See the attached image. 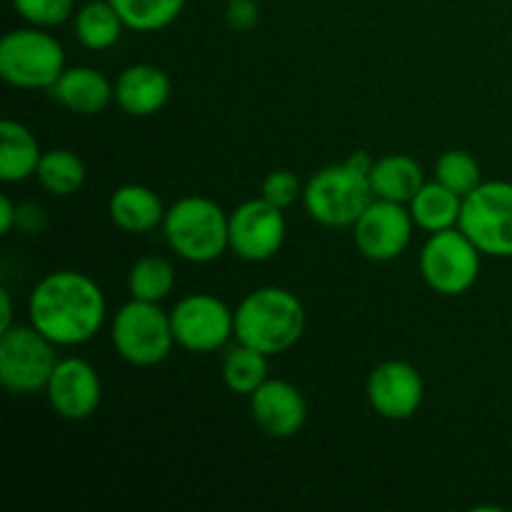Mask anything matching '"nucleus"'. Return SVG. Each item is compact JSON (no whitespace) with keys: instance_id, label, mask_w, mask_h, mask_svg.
<instances>
[{"instance_id":"1","label":"nucleus","mask_w":512,"mask_h":512,"mask_svg":"<svg viewBox=\"0 0 512 512\" xmlns=\"http://www.w3.org/2000/svg\"><path fill=\"white\" fill-rule=\"evenodd\" d=\"M30 325L50 343L75 348L100 333L108 303L90 275L78 270H55L33 288L28 298Z\"/></svg>"},{"instance_id":"20","label":"nucleus","mask_w":512,"mask_h":512,"mask_svg":"<svg viewBox=\"0 0 512 512\" xmlns=\"http://www.w3.org/2000/svg\"><path fill=\"white\" fill-rule=\"evenodd\" d=\"M40 150L38 138L18 120L0 123V180L5 185L23 183L38 173Z\"/></svg>"},{"instance_id":"4","label":"nucleus","mask_w":512,"mask_h":512,"mask_svg":"<svg viewBox=\"0 0 512 512\" xmlns=\"http://www.w3.org/2000/svg\"><path fill=\"white\" fill-rule=\"evenodd\" d=\"M373 200L368 173L355 170L348 160L318 170L303 190L305 210L325 228H353Z\"/></svg>"},{"instance_id":"14","label":"nucleus","mask_w":512,"mask_h":512,"mask_svg":"<svg viewBox=\"0 0 512 512\" xmlns=\"http://www.w3.org/2000/svg\"><path fill=\"white\" fill-rule=\"evenodd\" d=\"M425 400L420 370L408 360H385L368 378V403L380 418L410 420Z\"/></svg>"},{"instance_id":"17","label":"nucleus","mask_w":512,"mask_h":512,"mask_svg":"<svg viewBox=\"0 0 512 512\" xmlns=\"http://www.w3.org/2000/svg\"><path fill=\"white\" fill-rule=\"evenodd\" d=\"M50 95L75 115H98L115 100V83L90 65L65 68Z\"/></svg>"},{"instance_id":"27","label":"nucleus","mask_w":512,"mask_h":512,"mask_svg":"<svg viewBox=\"0 0 512 512\" xmlns=\"http://www.w3.org/2000/svg\"><path fill=\"white\" fill-rule=\"evenodd\" d=\"M435 180L465 198L483 183V173L475 155H470L468 150H448L435 163Z\"/></svg>"},{"instance_id":"26","label":"nucleus","mask_w":512,"mask_h":512,"mask_svg":"<svg viewBox=\"0 0 512 512\" xmlns=\"http://www.w3.org/2000/svg\"><path fill=\"white\" fill-rule=\"evenodd\" d=\"M175 288V268L170 260L160 255L135 260L128 273L130 298L145 300V303H163Z\"/></svg>"},{"instance_id":"3","label":"nucleus","mask_w":512,"mask_h":512,"mask_svg":"<svg viewBox=\"0 0 512 512\" xmlns=\"http://www.w3.org/2000/svg\"><path fill=\"white\" fill-rule=\"evenodd\" d=\"M228 218L215 200L200 195L180 198L165 213V243L185 263L208 265L230 248Z\"/></svg>"},{"instance_id":"18","label":"nucleus","mask_w":512,"mask_h":512,"mask_svg":"<svg viewBox=\"0 0 512 512\" xmlns=\"http://www.w3.org/2000/svg\"><path fill=\"white\" fill-rule=\"evenodd\" d=\"M108 213L115 228L130 235H140L150 233L155 228H163L168 208L163 205L160 195L150 190L148 185L128 183L113 190L108 200Z\"/></svg>"},{"instance_id":"6","label":"nucleus","mask_w":512,"mask_h":512,"mask_svg":"<svg viewBox=\"0 0 512 512\" xmlns=\"http://www.w3.org/2000/svg\"><path fill=\"white\" fill-rule=\"evenodd\" d=\"M110 340L125 363L135 368L160 365L175 345L170 313H165L160 303L133 298L113 315Z\"/></svg>"},{"instance_id":"19","label":"nucleus","mask_w":512,"mask_h":512,"mask_svg":"<svg viewBox=\"0 0 512 512\" xmlns=\"http://www.w3.org/2000/svg\"><path fill=\"white\" fill-rule=\"evenodd\" d=\"M368 178L375 198L403 205H408L425 185L423 165L410 155L400 153L375 160Z\"/></svg>"},{"instance_id":"31","label":"nucleus","mask_w":512,"mask_h":512,"mask_svg":"<svg viewBox=\"0 0 512 512\" xmlns=\"http://www.w3.org/2000/svg\"><path fill=\"white\" fill-rule=\"evenodd\" d=\"M18 228L28 235L40 233V230L48 228V215H45L43 205L38 203L18 205Z\"/></svg>"},{"instance_id":"33","label":"nucleus","mask_w":512,"mask_h":512,"mask_svg":"<svg viewBox=\"0 0 512 512\" xmlns=\"http://www.w3.org/2000/svg\"><path fill=\"white\" fill-rule=\"evenodd\" d=\"M13 328V300H10V290H0V333Z\"/></svg>"},{"instance_id":"25","label":"nucleus","mask_w":512,"mask_h":512,"mask_svg":"<svg viewBox=\"0 0 512 512\" xmlns=\"http://www.w3.org/2000/svg\"><path fill=\"white\" fill-rule=\"evenodd\" d=\"M125 28L135 33H155L173 25L188 0H110Z\"/></svg>"},{"instance_id":"16","label":"nucleus","mask_w":512,"mask_h":512,"mask_svg":"<svg viewBox=\"0 0 512 512\" xmlns=\"http://www.w3.org/2000/svg\"><path fill=\"white\" fill-rule=\"evenodd\" d=\"M173 83L168 73L153 63H135L115 80V103L133 118H150L168 105Z\"/></svg>"},{"instance_id":"10","label":"nucleus","mask_w":512,"mask_h":512,"mask_svg":"<svg viewBox=\"0 0 512 512\" xmlns=\"http://www.w3.org/2000/svg\"><path fill=\"white\" fill-rule=\"evenodd\" d=\"M170 323L175 345L195 355L215 353L235 338V310L210 293L185 295L170 310Z\"/></svg>"},{"instance_id":"13","label":"nucleus","mask_w":512,"mask_h":512,"mask_svg":"<svg viewBox=\"0 0 512 512\" xmlns=\"http://www.w3.org/2000/svg\"><path fill=\"white\" fill-rule=\"evenodd\" d=\"M45 395L53 408V413L63 420H88L103 400V383L100 375L88 360L83 358H63L55 365Z\"/></svg>"},{"instance_id":"12","label":"nucleus","mask_w":512,"mask_h":512,"mask_svg":"<svg viewBox=\"0 0 512 512\" xmlns=\"http://www.w3.org/2000/svg\"><path fill=\"white\" fill-rule=\"evenodd\" d=\"M413 230L415 220L408 205L375 198L353 225V240L368 260L390 263L408 250Z\"/></svg>"},{"instance_id":"24","label":"nucleus","mask_w":512,"mask_h":512,"mask_svg":"<svg viewBox=\"0 0 512 512\" xmlns=\"http://www.w3.org/2000/svg\"><path fill=\"white\" fill-rule=\"evenodd\" d=\"M35 178L50 195L68 198V195H75L83 188L88 173H85V163L73 150L53 148L43 153Z\"/></svg>"},{"instance_id":"30","label":"nucleus","mask_w":512,"mask_h":512,"mask_svg":"<svg viewBox=\"0 0 512 512\" xmlns=\"http://www.w3.org/2000/svg\"><path fill=\"white\" fill-rule=\"evenodd\" d=\"M225 20L235 33H248L260 23V8L255 0H228Z\"/></svg>"},{"instance_id":"15","label":"nucleus","mask_w":512,"mask_h":512,"mask_svg":"<svg viewBox=\"0 0 512 512\" xmlns=\"http://www.w3.org/2000/svg\"><path fill=\"white\" fill-rule=\"evenodd\" d=\"M250 418L268 438L288 440L303 430L308 403L293 383L268 378L250 395Z\"/></svg>"},{"instance_id":"11","label":"nucleus","mask_w":512,"mask_h":512,"mask_svg":"<svg viewBox=\"0 0 512 512\" xmlns=\"http://www.w3.org/2000/svg\"><path fill=\"white\" fill-rule=\"evenodd\" d=\"M230 250L240 260L248 263H265L280 253L288 235L283 210L260 195L255 200H245L230 213L228 218Z\"/></svg>"},{"instance_id":"23","label":"nucleus","mask_w":512,"mask_h":512,"mask_svg":"<svg viewBox=\"0 0 512 512\" xmlns=\"http://www.w3.org/2000/svg\"><path fill=\"white\" fill-rule=\"evenodd\" d=\"M223 383L235 395H253L268 380V355L250 345H233L223 355Z\"/></svg>"},{"instance_id":"9","label":"nucleus","mask_w":512,"mask_h":512,"mask_svg":"<svg viewBox=\"0 0 512 512\" xmlns=\"http://www.w3.org/2000/svg\"><path fill=\"white\" fill-rule=\"evenodd\" d=\"M50 343L33 325H13L0 333V383L8 393L33 395L45 390L58 358Z\"/></svg>"},{"instance_id":"7","label":"nucleus","mask_w":512,"mask_h":512,"mask_svg":"<svg viewBox=\"0 0 512 512\" xmlns=\"http://www.w3.org/2000/svg\"><path fill=\"white\" fill-rule=\"evenodd\" d=\"M480 250L460 228L430 233L420 250V275L443 298L468 293L480 278Z\"/></svg>"},{"instance_id":"5","label":"nucleus","mask_w":512,"mask_h":512,"mask_svg":"<svg viewBox=\"0 0 512 512\" xmlns=\"http://www.w3.org/2000/svg\"><path fill=\"white\" fill-rule=\"evenodd\" d=\"M65 70V50L43 28L10 30L0 40V78L20 90H50Z\"/></svg>"},{"instance_id":"28","label":"nucleus","mask_w":512,"mask_h":512,"mask_svg":"<svg viewBox=\"0 0 512 512\" xmlns=\"http://www.w3.org/2000/svg\"><path fill=\"white\" fill-rule=\"evenodd\" d=\"M13 10L35 28H55L75 13V0H13Z\"/></svg>"},{"instance_id":"21","label":"nucleus","mask_w":512,"mask_h":512,"mask_svg":"<svg viewBox=\"0 0 512 512\" xmlns=\"http://www.w3.org/2000/svg\"><path fill=\"white\" fill-rule=\"evenodd\" d=\"M408 208L415 220V228L425 230V233H440V230L458 228L463 198L450 188H445L443 183L433 180V183H425L418 190V195L410 200Z\"/></svg>"},{"instance_id":"29","label":"nucleus","mask_w":512,"mask_h":512,"mask_svg":"<svg viewBox=\"0 0 512 512\" xmlns=\"http://www.w3.org/2000/svg\"><path fill=\"white\" fill-rule=\"evenodd\" d=\"M303 190L305 185L300 183V178L293 170H273V173L265 175L263 185H260V195L280 210L298 203L303 198Z\"/></svg>"},{"instance_id":"32","label":"nucleus","mask_w":512,"mask_h":512,"mask_svg":"<svg viewBox=\"0 0 512 512\" xmlns=\"http://www.w3.org/2000/svg\"><path fill=\"white\" fill-rule=\"evenodd\" d=\"M15 225H18V205L8 195H3L0 198V233L8 235Z\"/></svg>"},{"instance_id":"2","label":"nucleus","mask_w":512,"mask_h":512,"mask_svg":"<svg viewBox=\"0 0 512 512\" xmlns=\"http://www.w3.org/2000/svg\"><path fill=\"white\" fill-rule=\"evenodd\" d=\"M305 305L285 288H258L235 308V340L268 358L288 353L305 333Z\"/></svg>"},{"instance_id":"8","label":"nucleus","mask_w":512,"mask_h":512,"mask_svg":"<svg viewBox=\"0 0 512 512\" xmlns=\"http://www.w3.org/2000/svg\"><path fill=\"white\" fill-rule=\"evenodd\" d=\"M458 228L490 258H512V183L488 180L463 198Z\"/></svg>"},{"instance_id":"22","label":"nucleus","mask_w":512,"mask_h":512,"mask_svg":"<svg viewBox=\"0 0 512 512\" xmlns=\"http://www.w3.org/2000/svg\"><path fill=\"white\" fill-rule=\"evenodd\" d=\"M125 23L110 0H90L75 13V38L88 50H110L123 35Z\"/></svg>"}]
</instances>
